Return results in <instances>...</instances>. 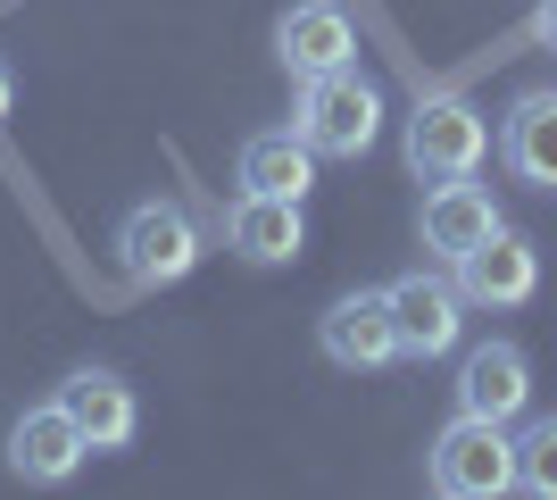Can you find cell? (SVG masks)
I'll return each instance as SVG.
<instances>
[{
  "label": "cell",
  "instance_id": "7c38bea8",
  "mask_svg": "<svg viewBox=\"0 0 557 500\" xmlns=\"http://www.w3.org/2000/svg\"><path fill=\"white\" fill-rule=\"evenodd\" d=\"M84 459H92V442L67 417V401H42L9 426V476H25V484H67Z\"/></svg>",
  "mask_w": 557,
  "mask_h": 500
},
{
  "label": "cell",
  "instance_id": "3957f363",
  "mask_svg": "<svg viewBox=\"0 0 557 500\" xmlns=\"http://www.w3.org/2000/svg\"><path fill=\"white\" fill-rule=\"evenodd\" d=\"M200 217L184 209V200H134V209L116 217V267L134 276L141 292H166L184 284L191 267H200Z\"/></svg>",
  "mask_w": 557,
  "mask_h": 500
},
{
  "label": "cell",
  "instance_id": "4fadbf2b",
  "mask_svg": "<svg viewBox=\"0 0 557 500\" xmlns=\"http://www.w3.org/2000/svg\"><path fill=\"white\" fill-rule=\"evenodd\" d=\"M59 401H67V417L84 426L92 451H125L141 434V401H134V383L116 376V367H75V376L59 383Z\"/></svg>",
  "mask_w": 557,
  "mask_h": 500
},
{
  "label": "cell",
  "instance_id": "e0dca14e",
  "mask_svg": "<svg viewBox=\"0 0 557 500\" xmlns=\"http://www.w3.org/2000/svg\"><path fill=\"white\" fill-rule=\"evenodd\" d=\"M533 42L557 50V0H533Z\"/></svg>",
  "mask_w": 557,
  "mask_h": 500
},
{
  "label": "cell",
  "instance_id": "52a82bcc",
  "mask_svg": "<svg viewBox=\"0 0 557 500\" xmlns=\"http://www.w3.org/2000/svg\"><path fill=\"white\" fill-rule=\"evenodd\" d=\"M317 351L349 376H374L399 358V326H392V301L383 292H342L325 317H317Z\"/></svg>",
  "mask_w": 557,
  "mask_h": 500
},
{
  "label": "cell",
  "instance_id": "7a4b0ae2",
  "mask_svg": "<svg viewBox=\"0 0 557 500\" xmlns=\"http://www.w3.org/2000/svg\"><path fill=\"white\" fill-rule=\"evenodd\" d=\"M424 476H433V492H442V500H499V492H516V434L458 408V417L433 434Z\"/></svg>",
  "mask_w": 557,
  "mask_h": 500
},
{
  "label": "cell",
  "instance_id": "8992f818",
  "mask_svg": "<svg viewBox=\"0 0 557 500\" xmlns=\"http://www.w3.org/2000/svg\"><path fill=\"white\" fill-rule=\"evenodd\" d=\"M275 59L292 84L308 75H333V68H358V25H349L342 0H292L275 17Z\"/></svg>",
  "mask_w": 557,
  "mask_h": 500
},
{
  "label": "cell",
  "instance_id": "ac0fdd59",
  "mask_svg": "<svg viewBox=\"0 0 557 500\" xmlns=\"http://www.w3.org/2000/svg\"><path fill=\"white\" fill-rule=\"evenodd\" d=\"M9 100H17V75H9V59H0V125H9Z\"/></svg>",
  "mask_w": 557,
  "mask_h": 500
},
{
  "label": "cell",
  "instance_id": "2e32d148",
  "mask_svg": "<svg viewBox=\"0 0 557 500\" xmlns=\"http://www.w3.org/2000/svg\"><path fill=\"white\" fill-rule=\"evenodd\" d=\"M516 492L557 500V417H533L516 434Z\"/></svg>",
  "mask_w": 557,
  "mask_h": 500
},
{
  "label": "cell",
  "instance_id": "5bb4252c",
  "mask_svg": "<svg viewBox=\"0 0 557 500\" xmlns=\"http://www.w3.org/2000/svg\"><path fill=\"white\" fill-rule=\"evenodd\" d=\"M499 159H508L516 184L557 192V93H524L499 118Z\"/></svg>",
  "mask_w": 557,
  "mask_h": 500
},
{
  "label": "cell",
  "instance_id": "6da1fadb",
  "mask_svg": "<svg viewBox=\"0 0 557 500\" xmlns=\"http://www.w3.org/2000/svg\"><path fill=\"white\" fill-rule=\"evenodd\" d=\"M292 125L308 134V150H317V159H367L374 134H383V84H374L367 68L308 75Z\"/></svg>",
  "mask_w": 557,
  "mask_h": 500
},
{
  "label": "cell",
  "instance_id": "277c9868",
  "mask_svg": "<svg viewBox=\"0 0 557 500\" xmlns=\"http://www.w3.org/2000/svg\"><path fill=\"white\" fill-rule=\"evenodd\" d=\"M408 175H424V184H449V175H474L491 150V125L483 109L466 93H424L417 109H408Z\"/></svg>",
  "mask_w": 557,
  "mask_h": 500
},
{
  "label": "cell",
  "instance_id": "9c48e42d",
  "mask_svg": "<svg viewBox=\"0 0 557 500\" xmlns=\"http://www.w3.org/2000/svg\"><path fill=\"white\" fill-rule=\"evenodd\" d=\"M458 408L466 417H491V426H516L533 408V358L516 342H474L458 358Z\"/></svg>",
  "mask_w": 557,
  "mask_h": 500
},
{
  "label": "cell",
  "instance_id": "8fae6325",
  "mask_svg": "<svg viewBox=\"0 0 557 500\" xmlns=\"http://www.w3.org/2000/svg\"><path fill=\"white\" fill-rule=\"evenodd\" d=\"M225 251L250 267H292L308 251V217L300 200H283V192H242L225 209Z\"/></svg>",
  "mask_w": 557,
  "mask_h": 500
},
{
  "label": "cell",
  "instance_id": "9a60e30c",
  "mask_svg": "<svg viewBox=\"0 0 557 500\" xmlns=\"http://www.w3.org/2000/svg\"><path fill=\"white\" fill-rule=\"evenodd\" d=\"M308 184H317V150H308L300 125H275V134H250V143H242V192L308 200Z\"/></svg>",
  "mask_w": 557,
  "mask_h": 500
},
{
  "label": "cell",
  "instance_id": "ba28073f",
  "mask_svg": "<svg viewBox=\"0 0 557 500\" xmlns=\"http://www.w3.org/2000/svg\"><path fill=\"white\" fill-rule=\"evenodd\" d=\"M449 276H458L466 309H524V301L541 292V251L516 234V225H499V234H491L483 251H466Z\"/></svg>",
  "mask_w": 557,
  "mask_h": 500
},
{
  "label": "cell",
  "instance_id": "30bf717a",
  "mask_svg": "<svg viewBox=\"0 0 557 500\" xmlns=\"http://www.w3.org/2000/svg\"><path fill=\"white\" fill-rule=\"evenodd\" d=\"M499 225H508V217H499L491 184H474V175H449V184L424 192V251H433L442 267H458L466 251H483Z\"/></svg>",
  "mask_w": 557,
  "mask_h": 500
},
{
  "label": "cell",
  "instance_id": "5b68a950",
  "mask_svg": "<svg viewBox=\"0 0 557 500\" xmlns=\"http://www.w3.org/2000/svg\"><path fill=\"white\" fill-rule=\"evenodd\" d=\"M383 301H392V326H399V358H442L458 351L466 333V292L458 276H399V284H383Z\"/></svg>",
  "mask_w": 557,
  "mask_h": 500
}]
</instances>
